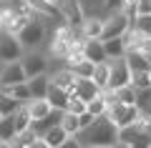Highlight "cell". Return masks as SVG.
<instances>
[{"instance_id":"5b68a950","label":"cell","mask_w":151,"mask_h":148,"mask_svg":"<svg viewBox=\"0 0 151 148\" xmlns=\"http://www.w3.org/2000/svg\"><path fill=\"white\" fill-rule=\"evenodd\" d=\"M119 141L129 143L131 148H151V136L144 131L141 121H136V123H131V126L121 128V131H119Z\"/></svg>"},{"instance_id":"277c9868","label":"cell","mask_w":151,"mask_h":148,"mask_svg":"<svg viewBox=\"0 0 151 148\" xmlns=\"http://www.w3.org/2000/svg\"><path fill=\"white\" fill-rule=\"evenodd\" d=\"M43 35H45V25H43L40 20H35V18H30V20L20 28L18 40H20L23 50H25V48H30V50H33L35 45H40V43H43Z\"/></svg>"},{"instance_id":"ac0fdd59","label":"cell","mask_w":151,"mask_h":148,"mask_svg":"<svg viewBox=\"0 0 151 148\" xmlns=\"http://www.w3.org/2000/svg\"><path fill=\"white\" fill-rule=\"evenodd\" d=\"M0 90H5V93H10L13 98H15L20 106H25L28 101H33V95H30V88H28V83H18V85H5V88H0Z\"/></svg>"},{"instance_id":"7a4b0ae2","label":"cell","mask_w":151,"mask_h":148,"mask_svg":"<svg viewBox=\"0 0 151 148\" xmlns=\"http://www.w3.org/2000/svg\"><path fill=\"white\" fill-rule=\"evenodd\" d=\"M106 116L111 118L113 126L121 131V128L136 123V121L141 118V113H139V108H136V106H129V103H113V106L106 111Z\"/></svg>"},{"instance_id":"4316f807","label":"cell","mask_w":151,"mask_h":148,"mask_svg":"<svg viewBox=\"0 0 151 148\" xmlns=\"http://www.w3.org/2000/svg\"><path fill=\"white\" fill-rule=\"evenodd\" d=\"M15 123H13V116H3L0 118V141H10L15 136Z\"/></svg>"},{"instance_id":"5bb4252c","label":"cell","mask_w":151,"mask_h":148,"mask_svg":"<svg viewBox=\"0 0 151 148\" xmlns=\"http://www.w3.org/2000/svg\"><path fill=\"white\" fill-rule=\"evenodd\" d=\"M25 108H28V113H30V121H40V118H45L50 111H53L45 98H33V101L25 103Z\"/></svg>"},{"instance_id":"7402d4cb","label":"cell","mask_w":151,"mask_h":148,"mask_svg":"<svg viewBox=\"0 0 151 148\" xmlns=\"http://www.w3.org/2000/svg\"><path fill=\"white\" fill-rule=\"evenodd\" d=\"M18 108H20V103H18L10 93L0 90V118H3V116H13Z\"/></svg>"},{"instance_id":"ffe728a7","label":"cell","mask_w":151,"mask_h":148,"mask_svg":"<svg viewBox=\"0 0 151 148\" xmlns=\"http://www.w3.org/2000/svg\"><path fill=\"white\" fill-rule=\"evenodd\" d=\"M35 138H38L35 131H33V128H25V131H18L8 143H10V148H28L33 141H35Z\"/></svg>"},{"instance_id":"d6986e66","label":"cell","mask_w":151,"mask_h":148,"mask_svg":"<svg viewBox=\"0 0 151 148\" xmlns=\"http://www.w3.org/2000/svg\"><path fill=\"white\" fill-rule=\"evenodd\" d=\"M40 138H43V141L48 143V148H58L60 143H63L65 138H68V133H65L60 126H53V128H48V131H45Z\"/></svg>"},{"instance_id":"52a82bcc","label":"cell","mask_w":151,"mask_h":148,"mask_svg":"<svg viewBox=\"0 0 151 148\" xmlns=\"http://www.w3.org/2000/svg\"><path fill=\"white\" fill-rule=\"evenodd\" d=\"M131 28L129 18L124 15V13H113L111 18H106L103 20V30H101V40H108V38H124L126 30Z\"/></svg>"},{"instance_id":"ab89813d","label":"cell","mask_w":151,"mask_h":148,"mask_svg":"<svg viewBox=\"0 0 151 148\" xmlns=\"http://www.w3.org/2000/svg\"><path fill=\"white\" fill-rule=\"evenodd\" d=\"M83 148H106V146H83Z\"/></svg>"},{"instance_id":"f35d334b","label":"cell","mask_w":151,"mask_h":148,"mask_svg":"<svg viewBox=\"0 0 151 148\" xmlns=\"http://www.w3.org/2000/svg\"><path fill=\"white\" fill-rule=\"evenodd\" d=\"M0 148H10V143H8V141H0Z\"/></svg>"},{"instance_id":"603a6c76","label":"cell","mask_w":151,"mask_h":148,"mask_svg":"<svg viewBox=\"0 0 151 148\" xmlns=\"http://www.w3.org/2000/svg\"><path fill=\"white\" fill-rule=\"evenodd\" d=\"M60 128H63L68 136H76V133L81 131V123H78V116H73V113L63 111V118H60Z\"/></svg>"},{"instance_id":"4dcf8cb0","label":"cell","mask_w":151,"mask_h":148,"mask_svg":"<svg viewBox=\"0 0 151 148\" xmlns=\"http://www.w3.org/2000/svg\"><path fill=\"white\" fill-rule=\"evenodd\" d=\"M141 35H151V15H136V20L131 23Z\"/></svg>"},{"instance_id":"44dd1931","label":"cell","mask_w":151,"mask_h":148,"mask_svg":"<svg viewBox=\"0 0 151 148\" xmlns=\"http://www.w3.org/2000/svg\"><path fill=\"white\" fill-rule=\"evenodd\" d=\"M91 80H93V83H96L101 90L108 88V60H106V63H96V65H93Z\"/></svg>"},{"instance_id":"d590c367","label":"cell","mask_w":151,"mask_h":148,"mask_svg":"<svg viewBox=\"0 0 151 148\" xmlns=\"http://www.w3.org/2000/svg\"><path fill=\"white\" fill-rule=\"evenodd\" d=\"M121 3H124V0H106V8H108V10H119Z\"/></svg>"},{"instance_id":"4fadbf2b","label":"cell","mask_w":151,"mask_h":148,"mask_svg":"<svg viewBox=\"0 0 151 148\" xmlns=\"http://www.w3.org/2000/svg\"><path fill=\"white\" fill-rule=\"evenodd\" d=\"M25 83H28V88H30V95H33V98H45V93H48V88H50V78H48L45 73L33 75V78H28Z\"/></svg>"},{"instance_id":"836d02e7","label":"cell","mask_w":151,"mask_h":148,"mask_svg":"<svg viewBox=\"0 0 151 148\" xmlns=\"http://www.w3.org/2000/svg\"><path fill=\"white\" fill-rule=\"evenodd\" d=\"M58 148H83V146H81L78 141H76V136H68V138H65V141L60 143Z\"/></svg>"},{"instance_id":"484cf974","label":"cell","mask_w":151,"mask_h":148,"mask_svg":"<svg viewBox=\"0 0 151 148\" xmlns=\"http://www.w3.org/2000/svg\"><path fill=\"white\" fill-rule=\"evenodd\" d=\"M13 123H15V131H25V128H30V113H28L25 106H20L15 113H13Z\"/></svg>"},{"instance_id":"8fae6325","label":"cell","mask_w":151,"mask_h":148,"mask_svg":"<svg viewBox=\"0 0 151 148\" xmlns=\"http://www.w3.org/2000/svg\"><path fill=\"white\" fill-rule=\"evenodd\" d=\"M70 93H73L76 98H81L83 103H88V101H93V98L101 93V88H98L91 78H76V80H73V88H70Z\"/></svg>"},{"instance_id":"30bf717a","label":"cell","mask_w":151,"mask_h":148,"mask_svg":"<svg viewBox=\"0 0 151 148\" xmlns=\"http://www.w3.org/2000/svg\"><path fill=\"white\" fill-rule=\"evenodd\" d=\"M81 55L88 60V63H106V50H103V40L101 38H86L81 45Z\"/></svg>"},{"instance_id":"ba28073f","label":"cell","mask_w":151,"mask_h":148,"mask_svg":"<svg viewBox=\"0 0 151 148\" xmlns=\"http://www.w3.org/2000/svg\"><path fill=\"white\" fill-rule=\"evenodd\" d=\"M20 65H23V70H25V78H33V75L45 73V68H48V60H45L43 53H35V50H30V53H23Z\"/></svg>"},{"instance_id":"74e56055","label":"cell","mask_w":151,"mask_h":148,"mask_svg":"<svg viewBox=\"0 0 151 148\" xmlns=\"http://www.w3.org/2000/svg\"><path fill=\"white\" fill-rule=\"evenodd\" d=\"M111 148H131V146H129V143H124V141H116Z\"/></svg>"},{"instance_id":"f546056e","label":"cell","mask_w":151,"mask_h":148,"mask_svg":"<svg viewBox=\"0 0 151 148\" xmlns=\"http://www.w3.org/2000/svg\"><path fill=\"white\" fill-rule=\"evenodd\" d=\"M116 93V98H119V103H129V106H136V90H134V85H124V88H119V90H113Z\"/></svg>"},{"instance_id":"83f0119b","label":"cell","mask_w":151,"mask_h":148,"mask_svg":"<svg viewBox=\"0 0 151 148\" xmlns=\"http://www.w3.org/2000/svg\"><path fill=\"white\" fill-rule=\"evenodd\" d=\"M131 85H134V90H141V88H149L151 85V75L149 70H136V73H131Z\"/></svg>"},{"instance_id":"e575fe53","label":"cell","mask_w":151,"mask_h":148,"mask_svg":"<svg viewBox=\"0 0 151 148\" xmlns=\"http://www.w3.org/2000/svg\"><path fill=\"white\" fill-rule=\"evenodd\" d=\"M91 121H93V116H91V113H88V111H83L81 116H78V123H81V128H86V126H88V123H91Z\"/></svg>"},{"instance_id":"2e32d148","label":"cell","mask_w":151,"mask_h":148,"mask_svg":"<svg viewBox=\"0 0 151 148\" xmlns=\"http://www.w3.org/2000/svg\"><path fill=\"white\" fill-rule=\"evenodd\" d=\"M103 50H106V58H124L126 55V43L124 38H108V40H103Z\"/></svg>"},{"instance_id":"7bdbcfd3","label":"cell","mask_w":151,"mask_h":148,"mask_svg":"<svg viewBox=\"0 0 151 148\" xmlns=\"http://www.w3.org/2000/svg\"><path fill=\"white\" fill-rule=\"evenodd\" d=\"M0 30H3V25H0Z\"/></svg>"},{"instance_id":"cb8c5ba5","label":"cell","mask_w":151,"mask_h":148,"mask_svg":"<svg viewBox=\"0 0 151 148\" xmlns=\"http://www.w3.org/2000/svg\"><path fill=\"white\" fill-rule=\"evenodd\" d=\"M73 80H76V75L70 73L68 68H65V70H60V73H55L53 78H50V83L58 85V88H65V90L70 93V88H73Z\"/></svg>"},{"instance_id":"b9f144b4","label":"cell","mask_w":151,"mask_h":148,"mask_svg":"<svg viewBox=\"0 0 151 148\" xmlns=\"http://www.w3.org/2000/svg\"><path fill=\"white\" fill-rule=\"evenodd\" d=\"M149 63H151V55H149Z\"/></svg>"},{"instance_id":"d4e9b609","label":"cell","mask_w":151,"mask_h":148,"mask_svg":"<svg viewBox=\"0 0 151 148\" xmlns=\"http://www.w3.org/2000/svg\"><path fill=\"white\" fill-rule=\"evenodd\" d=\"M86 111L91 113L93 118H96V116H106L108 106H106V101H103V93H98L93 101H88V103H86Z\"/></svg>"},{"instance_id":"d6a6232c","label":"cell","mask_w":151,"mask_h":148,"mask_svg":"<svg viewBox=\"0 0 151 148\" xmlns=\"http://www.w3.org/2000/svg\"><path fill=\"white\" fill-rule=\"evenodd\" d=\"M136 10L139 15H151V0H136Z\"/></svg>"},{"instance_id":"1f68e13d","label":"cell","mask_w":151,"mask_h":148,"mask_svg":"<svg viewBox=\"0 0 151 148\" xmlns=\"http://www.w3.org/2000/svg\"><path fill=\"white\" fill-rule=\"evenodd\" d=\"M65 111H68V113H73V116H81V113L86 111V103H83L81 98H76V95L70 93V98H68V106H65Z\"/></svg>"},{"instance_id":"3957f363","label":"cell","mask_w":151,"mask_h":148,"mask_svg":"<svg viewBox=\"0 0 151 148\" xmlns=\"http://www.w3.org/2000/svg\"><path fill=\"white\" fill-rule=\"evenodd\" d=\"M131 70L126 65V58H111L108 60V90H119L129 85Z\"/></svg>"},{"instance_id":"8992f818","label":"cell","mask_w":151,"mask_h":148,"mask_svg":"<svg viewBox=\"0 0 151 148\" xmlns=\"http://www.w3.org/2000/svg\"><path fill=\"white\" fill-rule=\"evenodd\" d=\"M23 53H25V50H23L18 35L0 30V63H13V60H20Z\"/></svg>"},{"instance_id":"8d00e7d4","label":"cell","mask_w":151,"mask_h":148,"mask_svg":"<svg viewBox=\"0 0 151 148\" xmlns=\"http://www.w3.org/2000/svg\"><path fill=\"white\" fill-rule=\"evenodd\" d=\"M28 148H48V143H45L43 138H35V141H33V143H30Z\"/></svg>"},{"instance_id":"9a60e30c","label":"cell","mask_w":151,"mask_h":148,"mask_svg":"<svg viewBox=\"0 0 151 148\" xmlns=\"http://www.w3.org/2000/svg\"><path fill=\"white\" fill-rule=\"evenodd\" d=\"M124 58H126V65H129L131 73H136V70H151L149 58H146L144 53H139V50H129Z\"/></svg>"},{"instance_id":"6da1fadb","label":"cell","mask_w":151,"mask_h":148,"mask_svg":"<svg viewBox=\"0 0 151 148\" xmlns=\"http://www.w3.org/2000/svg\"><path fill=\"white\" fill-rule=\"evenodd\" d=\"M76 141L81 146H106L111 148L119 141V128L113 126V121L108 116H96L86 128L76 133Z\"/></svg>"},{"instance_id":"f1b7e54d","label":"cell","mask_w":151,"mask_h":148,"mask_svg":"<svg viewBox=\"0 0 151 148\" xmlns=\"http://www.w3.org/2000/svg\"><path fill=\"white\" fill-rule=\"evenodd\" d=\"M63 13H65V20L68 23H83V15H81V10H78V3H76V0H68V3H65Z\"/></svg>"},{"instance_id":"e0dca14e","label":"cell","mask_w":151,"mask_h":148,"mask_svg":"<svg viewBox=\"0 0 151 148\" xmlns=\"http://www.w3.org/2000/svg\"><path fill=\"white\" fill-rule=\"evenodd\" d=\"M81 30H83V40H86V38H101L103 18H83Z\"/></svg>"},{"instance_id":"60d3db41","label":"cell","mask_w":151,"mask_h":148,"mask_svg":"<svg viewBox=\"0 0 151 148\" xmlns=\"http://www.w3.org/2000/svg\"><path fill=\"white\" fill-rule=\"evenodd\" d=\"M48 3H50V5H53V3H55V0H48Z\"/></svg>"},{"instance_id":"7c38bea8","label":"cell","mask_w":151,"mask_h":148,"mask_svg":"<svg viewBox=\"0 0 151 148\" xmlns=\"http://www.w3.org/2000/svg\"><path fill=\"white\" fill-rule=\"evenodd\" d=\"M68 98H70L68 90H65V88H58V85H53V83H50L48 93H45V101L50 103V108H58V111H65Z\"/></svg>"},{"instance_id":"9c48e42d","label":"cell","mask_w":151,"mask_h":148,"mask_svg":"<svg viewBox=\"0 0 151 148\" xmlns=\"http://www.w3.org/2000/svg\"><path fill=\"white\" fill-rule=\"evenodd\" d=\"M25 70H23L20 60H13V63H3V70H0V88L5 85H18L25 83Z\"/></svg>"}]
</instances>
